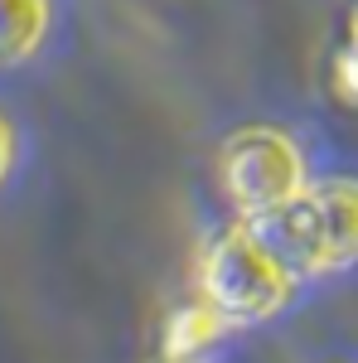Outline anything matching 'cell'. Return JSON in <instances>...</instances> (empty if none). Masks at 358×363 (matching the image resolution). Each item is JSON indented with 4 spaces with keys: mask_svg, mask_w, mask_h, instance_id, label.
<instances>
[{
    "mask_svg": "<svg viewBox=\"0 0 358 363\" xmlns=\"http://www.w3.org/2000/svg\"><path fill=\"white\" fill-rule=\"evenodd\" d=\"M296 281L262 252V242L247 233L242 218L223 223L208 233V242L198 252V296L218 310L233 330L267 325L296 301Z\"/></svg>",
    "mask_w": 358,
    "mask_h": 363,
    "instance_id": "cell-1",
    "label": "cell"
},
{
    "mask_svg": "<svg viewBox=\"0 0 358 363\" xmlns=\"http://www.w3.org/2000/svg\"><path fill=\"white\" fill-rule=\"evenodd\" d=\"M218 189L237 218L267 213L310 189V160L286 126L252 121L218 145Z\"/></svg>",
    "mask_w": 358,
    "mask_h": 363,
    "instance_id": "cell-2",
    "label": "cell"
},
{
    "mask_svg": "<svg viewBox=\"0 0 358 363\" xmlns=\"http://www.w3.org/2000/svg\"><path fill=\"white\" fill-rule=\"evenodd\" d=\"M310 184H315V179H310ZM242 223H247V233L262 242V252H267L296 286L334 277L330 233H325L320 203H315L310 189L296 194V199H286V203H276V208H267V213H252Z\"/></svg>",
    "mask_w": 358,
    "mask_h": 363,
    "instance_id": "cell-3",
    "label": "cell"
},
{
    "mask_svg": "<svg viewBox=\"0 0 358 363\" xmlns=\"http://www.w3.org/2000/svg\"><path fill=\"white\" fill-rule=\"evenodd\" d=\"M310 194L320 203V218H325V233H330L334 277L339 272H354L358 267V179L330 174V179H315Z\"/></svg>",
    "mask_w": 358,
    "mask_h": 363,
    "instance_id": "cell-4",
    "label": "cell"
},
{
    "mask_svg": "<svg viewBox=\"0 0 358 363\" xmlns=\"http://www.w3.org/2000/svg\"><path fill=\"white\" fill-rule=\"evenodd\" d=\"M223 335H233V325H228L218 310L198 296V301L179 306L165 320V359H189V363H198V354H203V349H213Z\"/></svg>",
    "mask_w": 358,
    "mask_h": 363,
    "instance_id": "cell-5",
    "label": "cell"
},
{
    "mask_svg": "<svg viewBox=\"0 0 358 363\" xmlns=\"http://www.w3.org/2000/svg\"><path fill=\"white\" fill-rule=\"evenodd\" d=\"M49 29V0H0V68L25 63Z\"/></svg>",
    "mask_w": 358,
    "mask_h": 363,
    "instance_id": "cell-6",
    "label": "cell"
},
{
    "mask_svg": "<svg viewBox=\"0 0 358 363\" xmlns=\"http://www.w3.org/2000/svg\"><path fill=\"white\" fill-rule=\"evenodd\" d=\"M334 92L344 97V102H354L358 107V44L349 39V49L334 58Z\"/></svg>",
    "mask_w": 358,
    "mask_h": 363,
    "instance_id": "cell-7",
    "label": "cell"
},
{
    "mask_svg": "<svg viewBox=\"0 0 358 363\" xmlns=\"http://www.w3.org/2000/svg\"><path fill=\"white\" fill-rule=\"evenodd\" d=\"M10 155H15V136H10V126L0 121V179H5V169H10Z\"/></svg>",
    "mask_w": 358,
    "mask_h": 363,
    "instance_id": "cell-8",
    "label": "cell"
},
{
    "mask_svg": "<svg viewBox=\"0 0 358 363\" xmlns=\"http://www.w3.org/2000/svg\"><path fill=\"white\" fill-rule=\"evenodd\" d=\"M150 363H189V359H165V354H160V359H150Z\"/></svg>",
    "mask_w": 358,
    "mask_h": 363,
    "instance_id": "cell-9",
    "label": "cell"
},
{
    "mask_svg": "<svg viewBox=\"0 0 358 363\" xmlns=\"http://www.w3.org/2000/svg\"><path fill=\"white\" fill-rule=\"evenodd\" d=\"M354 44H358V5H354Z\"/></svg>",
    "mask_w": 358,
    "mask_h": 363,
    "instance_id": "cell-10",
    "label": "cell"
}]
</instances>
